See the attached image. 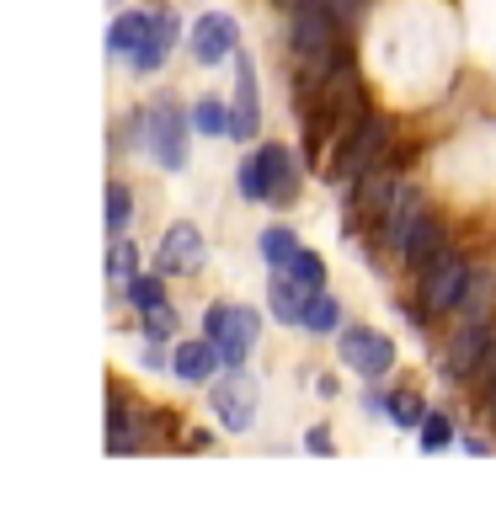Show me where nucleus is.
Returning a JSON list of instances; mask_svg holds the SVG:
<instances>
[{"mask_svg": "<svg viewBox=\"0 0 496 512\" xmlns=\"http://www.w3.org/2000/svg\"><path fill=\"white\" fill-rule=\"evenodd\" d=\"M427 214V198L416 187H395V203H390V214H384V240L400 251L406 246V235H411V224Z\"/></svg>", "mask_w": 496, "mask_h": 512, "instance_id": "13", "label": "nucleus"}, {"mask_svg": "<svg viewBox=\"0 0 496 512\" xmlns=\"http://www.w3.org/2000/svg\"><path fill=\"white\" fill-rule=\"evenodd\" d=\"M464 278H470V262H464L459 251H443L432 267H422V299H427V315H432V310H459Z\"/></svg>", "mask_w": 496, "mask_h": 512, "instance_id": "8", "label": "nucleus"}, {"mask_svg": "<svg viewBox=\"0 0 496 512\" xmlns=\"http://www.w3.org/2000/svg\"><path fill=\"white\" fill-rule=\"evenodd\" d=\"M192 128L214 139V134H230L235 118H230V107H224L219 96H198V102H192Z\"/></svg>", "mask_w": 496, "mask_h": 512, "instance_id": "22", "label": "nucleus"}, {"mask_svg": "<svg viewBox=\"0 0 496 512\" xmlns=\"http://www.w3.org/2000/svg\"><path fill=\"white\" fill-rule=\"evenodd\" d=\"M230 139L240 144H251L256 139V128H262V96H256V64L246 54H235V102H230Z\"/></svg>", "mask_w": 496, "mask_h": 512, "instance_id": "10", "label": "nucleus"}, {"mask_svg": "<svg viewBox=\"0 0 496 512\" xmlns=\"http://www.w3.org/2000/svg\"><path fill=\"white\" fill-rule=\"evenodd\" d=\"M443 251H448V246H443V219H438V214H422V219H416V224H411V235H406V246H400L406 267H416V272L432 267Z\"/></svg>", "mask_w": 496, "mask_h": 512, "instance_id": "11", "label": "nucleus"}, {"mask_svg": "<svg viewBox=\"0 0 496 512\" xmlns=\"http://www.w3.org/2000/svg\"><path fill=\"white\" fill-rule=\"evenodd\" d=\"M144 336H160V342H166V336H176V310H171V304L144 310Z\"/></svg>", "mask_w": 496, "mask_h": 512, "instance_id": "29", "label": "nucleus"}, {"mask_svg": "<svg viewBox=\"0 0 496 512\" xmlns=\"http://www.w3.org/2000/svg\"><path fill=\"white\" fill-rule=\"evenodd\" d=\"M192 59L198 64H219V59H235L240 54V27H235V16H224V11H203L198 22H192Z\"/></svg>", "mask_w": 496, "mask_h": 512, "instance_id": "9", "label": "nucleus"}, {"mask_svg": "<svg viewBox=\"0 0 496 512\" xmlns=\"http://www.w3.org/2000/svg\"><path fill=\"white\" fill-rule=\"evenodd\" d=\"M171 368H176V379H182V384H208L224 363H219V347L203 336V342H182V347H176Z\"/></svg>", "mask_w": 496, "mask_h": 512, "instance_id": "12", "label": "nucleus"}, {"mask_svg": "<svg viewBox=\"0 0 496 512\" xmlns=\"http://www.w3.org/2000/svg\"><path fill=\"white\" fill-rule=\"evenodd\" d=\"M299 256V235L283 230V224H272V230H262V262L272 272H288V262Z\"/></svg>", "mask_w": 496, "mask_h": 512, "instance_id": "20", "label": "nucleus"}, {"mask_svg": "<svg viewBox=\"0 0 496 512\" xmlns=\"http://www.w3.org/2000/svg\"><path fill=\"white\" fill-rule=\"evenodd\" d=\"M416 438H422V448H427V454H438V448H448V443H454V422H448L443 411H427V422L416 427Z\"/></svg>", "mask_w": 496, "mask_h": 512, "instance_id": "28", "label": "nucleus"}, {"mask_svg": "<svg viewBox=\"0 0 496 512\" xmlns=\"http://www.w3.org/2000/svg\"><path fill=\"white\" fill-rule=\"evenodd\" d=\"M203 336L219 347L224 368H240L251 358V347L262 342V315L240 310V304H208L203 310Z\"/></svg>", "mask_w": 496, "mask_h": 512, "instance_id": "3", "label": "nucleus"}, {"mask_svg": "<svg viewBox=\"0 0 496 512\" xmlns=\"http://www.w3.org/2000/svg\"><path fill=\"white\" fill-rule=\"evenodd\" d=\"M171 43H176V16H155V27H150V38H144V48L128 64H134L139 75H155L160 64H166V54H171Z\"/></svg>", "mask_w": 496, "mask_h": 512, "instance_id": "16", "label": "nucleus"}, {"mask_svg": "<svg viewBox=\"0 0 496 512\" xmlns=\"http://www.w3.org/2000/svg\"><path fill=\"white\" fill-rule=\"evenodd\" d=\"M304 448H310V454H336V443H331L326 427H310V432H304Z\"/></svg>", "mask_w": 496, "mask_h": 512, "instance_id": "30", "label": "nucleus"}, {"mask_svg": "<svg viewBox=\"0 0 496 512\" xmlns=\"http://www.w3.org/2000/svg\"><path fill=\"white\" fill-rule=\"evenodd\" d=\"M203 256H208V246H203V230L182 219V224H171V230L160 235L155 267L166 272V278H192V272L203 267Z\"/></svg>", "mask_w": 496, "mask_h": 512, "instance_id": "7", "label": "nucleus"}, {"mask_svg": "<svg viewBox=\"0 0 496 512\" xmlns=\"http://www.w3.org/2000/svg\"><path fill=\"white\" fill-rule=\"evenodd\" d=\"M128 304L144 315L155 310V304H166V272H155V278H128Z\"/></svg>", "mask_w": 496, "mask_h": 512, "instance_id": "25", "label": "nucleus"}, {"mask_svg": "<svg viewBox=\"0 0 496 512\" xmlns=\"http://www.w3.org/2000/svg\"><path fill=\"white\" fill-rule=\"evenodd\" d=\"M486 406L496 411V374H491V384H486Z\"/></svg>", "mask_w": 496, "mask_h": 512, "instance_id": "31", "label": "nucleus"}, {"mask_svg": "<svg viewBox=\"0 0 496 512\" xmlns=\"http://www.w3.org/2000/svg\"><path fill=\"white\" fill-rule=\"evenodd\" d=\"M267 166H272V203H294V155H288V144H262Z\"/></svg>", "mask_w": 496, "mask_h": 512, "instance_id": "19", "label": "nucleus"}, {"mask_svg": "<svg viewBox=\"0 0 496 512\" xmlns=\"http://www.w3.org/2000/svg\"><path fill=\"white\" fill-rule=\"evenodd\" d=\"M384 411H390V422L406 427V432H416L427 422V406H422V395H416V390H395L390 400H384Z\"/></svg>", "mask_w": 496, "mask_h": 512, "instance_id": "23", "label": "nucleus"}, {"mask_svg": "<svg viewBox=\"0 0 496 512\" xmlns=\"http://www.w3.org/2000/svg\"><path fill=\"white\" fill-rule=\"evenodd\" d=\"M150 27H155V16H144V11H123L118 22H112V32H107V54L112 59H134L139 48H144V38H150Z\"/></svg>", "mask_w": 496, "mask_h": 512, "instance_id": "15", "label": "nucleus"}, {"mask_svg": "<svg viewBox=\"0 0 496 512\" xmlns=\"http://www.w3.org/2000/svg\"><path fill=\"white\" fill-rule=\"evenodd\" d=\"M208 406H214V416H219L224 432H251V427H256V411H262V384H256L246 368H230V374L214 379Z\"/></svg>", "mask_w": 496, "mask_h": 512, "instance_id": "4", "label": "nucleus"}, {"mask_svg": "<svg viewBox=\"0 0 496 512\" xmlns=\"http://www.w3.org/2000/svg\"><path fill=\"white\" fill-rule=\"evenodd\" d=\"M304 331H315V336L342 331V304H336L326 288H320V294H310V304H304Z\"/></svg>", "mask_w": 496, "mask_h": 512, "instance_id": "21", "label": "nucleus"}, {"mask_svg": "<svg viewBox=\"0 0 496 512\" xmlns=\"http://www.w3.org/2000/svg\"><path fill=\"white\" fill-rule=\"evenodd\" d=\"M107 272H112L118 283L139 278V246H134V240H112V251H107Z\"/></svg>", "mask_w": 496, "mask_h": 512, "instance_id": "27", "label": "nucleus"}, {"mask_svg": "<svg viewBox=\"0 0 496 512\" xmlns=\"http://www.w3.org/2000/svg\"><path fill=\"white\" fill-rule=\"evenodd\" d=\"M128 128H134V144L139 150H150L166 171H182L187 166V118H182V107L176 102H150V107H139L134 118H128Z\"/></svg>", "mask_w": 496, "mask_h": 512, "instance_id": "2", "label": "nucleus"}, {"mask_svg": "<svg viewBox=\"0 0 496 512\" xmlns=\"http://www.w3.org/2000/svg\"><path fill=\"white\" fill-rule=\"evenodd\" d=\"M496 304V278L486 267H470V278H464V294H459V315L464 320H486Z\"/></svg>", "mask_w": 496, "mask_h": 512, "instance_id": "17", "label": "nucleus"}, {"mask_svg": "<svg viewBox=\"0 0 496 512\" xmlns=\"http://www.w3.org/2000/svg\"><path fill=\"white\" fill-rule=\"evenodd\" d=\"M235 187H240V198H246V203H272V166H267V155H262V150L240 160Z\"/></svg>", "mask_w": 496, "mask_h": 512, "instance_id": "18", "label": "nucleus"}, {"mask_svg": "<svg viewBox=\"0 0 496 512\" xmlns=\"http://www.w3.org/2000/svg\"><path fill=\"white\" fill-rule=\"evenodd\" d=\"M304 304H310V294L288 278V272H278V278L267 283V310L272 320H283V326H304Z\"/></svg>", "mask_w": 496, "mask_h": 512, "instance_id": "14", "label": "nucleus"}, {"mask_svg": "<svg viewBox=\"0 0 496 512\" xmlns=\"http://www.w3.org/2000/svg\"><path fill=\"white\" fill-rule=\"evenodd\" d=\"M128 219H134V192H128L123 182H107V230L123 235Z\"/></svg>", "mask_w": 496, "mask_h": 512, "instance_id": "26", "label": "nucleus"}, {"mask_svg": "<svg viewBox=\"0 0 496 512\" xmlns=\"http://www.w3.org/2000/svg\"><path fill=\"white\" fill-rule=\"evenodd\" d=\"M491 347H496V331L486 326V320H464V326L454 331V342H448L443 374H448V379L480 374V368H486V358H491Z\"/></svg>", "mask_w": 496, "mask_h": 512, "instance_id": "6", "label": "nucleus"}, {"mask_svg": "<svg viewBox=\"0 0 496 512\" xmlns=\"http://www.w3.org/2000/svg\"><path fill=\"white\" fill-rule=\"evenodd\" d=\"M336 352L347 368H358L363 379H384L395 368V342L374 326H342L336 331Z\"/></svg>", "mask_w": 496, "mask_h": 512, "instance_id": "5", "label": "nucleus"}, {"mask_svg": "<svg viewBox=\"0 0 496 512\" xmlns=\"http://www.w3.org/2000/svg\"><path fill=\"white\" fill-rule=\"evenodd\" d=\"M288 278H294L304 294H320V288H326V262H320L315 251H304V246H299V256L288 262Z\"/></svg>", "mask_w": 496, "mask_h": 512, "instance_id": "24", "label": "nucleus"}, {"mask_svg": "<svg viewBox=\"0 0 496 512\" xmlns=\"http://www.w3.org/2000/svg\"><path fill=\"white\" fill-rule=\"evenodd\" d=\"M294 54L304 75H326L331 64H342V27L326 0H299L294 6Z\"/></svg>", "mask_w": 496, "mask_h": 512, "instance_id": "1", "label": "nucleus"}]
</instances>
